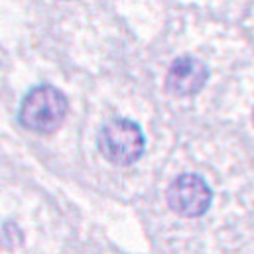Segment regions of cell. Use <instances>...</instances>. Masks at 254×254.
Returning a JSON list of instances; mask_svg holds the SVG:
<instances>
[{"instance_id":"obj_2","label":"cell","mask_w":254,"mask_h":254,"mask_svg":"<svg viewBox=\"0 0 254 254\" xmlns=\"http://www.w3.org/2000/svg\"><path fill=\"white\" fill-rule=\"evenodd\" d=\"M99 150L115 166H130L144 154V136L136 123L117 119L99 132Z\"/></svg>"},{"instance_id":"obj_4","label":"cell","mask_w":254,"mask_h":254,"mask_svg":"<svg viewBox=\"0 0 254 254\" xmlns=\"http://www.w3.org/2000/svg\"><path fill=\"white\" fill-rule=\"evenodd\" d=\"M207 81V67L195 58L176 60L168 73V91L176 97H191L203 89Z\"/></svg>"},{"instance_id":"obj_3","label":"cell","mask_w":254,"mask_h":254,"mask_svg":"<svg viewBox=\"0 0 254 254\" xmlns=\"http://www.w3.org/2000/svg\"><path fill=\"white\" fill-rule=\"evenodd\" d=\"M168 205L182 217H201L211 205V190L199 176L184 174L168 188Z\"/></svg>"},{"instance_id":"obj_1","label":"cell","mask_w":254,"mask_h":254,"mask_svg":"<svg viewBox=\"0 0 254 254\" xmlns=\"http://www.w3.org/2000/svg\"><path fill=\"white\" fill-rule=\"evenodd\" d=\"M67 111L69 107L64 93L52 85H42L24 97L20 107V123L32 132L52 134L64 125Z\"/></svg>"}]
</instances>
